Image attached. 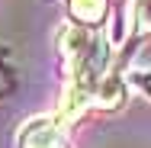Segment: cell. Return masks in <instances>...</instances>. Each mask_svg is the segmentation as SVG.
<instances>
[{
	"mask_svg": "<svg viewBox=\"0 0 151 148\" xmlns=\"http://www.w3.org/2000/svg\"><path fill=\"white\" fill-rule=\"evenodd\" d=\"M132 81H135V84H138V87H142V90L151 97V74H135Z\"/></svg>",
	"mask_w": 151,
	"mask_h": 148,
	"instance_id": "obj_6",
	"label": "cell"
},
{
	"mask_svg": "<svg viewBox=\"0 0 151 148\" xmlns=\"http://www.w3.org/2000/svg\"><path fill=\"white\" fill-rule=\"evenodd\" d=\"M132 26L138 35H151V0H132Z\"/></svg>",
	"mask_w": 151,
	"mask_h": 148,
	"instance_id": "obj_5",
	"label": "cell"
},
{
	"mask_svg": "<svg viewBox=\"0 0 151 148\" xmlns=\"http://www.w3.org/2000/svg\"><path fill=\"white\" fill-rule=\"evenodd\" d=\"M106 6H109V0H68V10L74 16V26H84V29H93V26L103 23Z\"/></svg>",
	"mask_w": 151,
	"mask_h": 148,
	"instance_id": "obj_3",
	"label": "cell"
},
{
	"mask_svg": "<svg viewBox=\"0 0 151 148\" xmlns=\"http://www.w3.org/2000/svg\"><path fill=\"white\" fill-rule=\"evenodd\" d=\"M122 100H125V81H122L119 71H109L106 81L96 90L93 106H100V110H116V106H122Z\"/></svg>",
	"mask_w": 151,
	"mask_h": 148,
	"instance_id": "obj_4",
	"label": "cell"
},
{
	"mask_svg": "<svg viewBox=\"0 0 151 148\" xmlns=\"http://www.w3.org/2000/svg\"><path fill=\"white\" fill-rule=\"evenodd\" d=\"M61 52L68 58V87L61 97V116L77 119L87 106H93L96 90L109 74V45L100 32L84 26H64L61 29Z\"/></svg>",
	"mask_w": 151,
	"mask_h": 148,
	"instance_id": "obj_1",
	"label": "cell"
},
{
	"mask_svg": "<svg viewBox=\"0 0 151 148\" xmlns=\"http://www.w3.org/2000/svg\"><path fill=\"white\" fill-rule=\"evenodd\" d=\"M19 148H68L61 119H52V116L29 119L19 129Z\"/></svg>",
	"mask_w": 151,
	"mask_h": 148,
	"instance_id": "obj_2",
	"label": "cell"
}]
</instances>
